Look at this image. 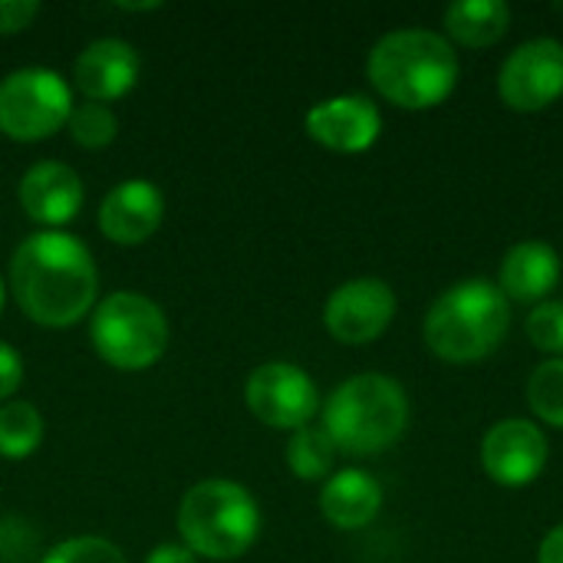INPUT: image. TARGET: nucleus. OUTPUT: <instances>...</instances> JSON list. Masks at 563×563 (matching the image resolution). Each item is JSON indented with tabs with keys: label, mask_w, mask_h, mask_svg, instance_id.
Instances as JSON below:
<instances>
[{
	"label": "nucleus",
	"mask_w": 563,
	"mask_h": 563,
	"mask_svg": "<svg viewBox=\"0 0 563 563\" xmlns=\"http://www.w3.org/2000/svg\"><path fill=\"white\" fill-rule=\"evenodd\" d=\"M10 290L33 323L66 330L96 303V261L79 238L36 231L10 257Z\"/></svg>",
	"instance_id": "f257e3e1"
},
{
	"label": "nucleus",
	"mask_w": 563,
	"mask_h": 563,
	"mask_svg": "<svg viewBox=\"0 0 563 563\" xmlns=\"http://www.w3.org/2000/svg\"><path fill=\"white\" fill-rule=\"evenodd\" d=\"M459 53L449 36L422 26L386 33L366 59L373 89L399 109H432L455 92Z\"/></svg>",
	"instance_id": "f03ea898"
},
{
	"label": "nucleus",
	"mask_w": 563,
	"mask_h": 563,
	"mask_svg": "<svg viewBox=\"0 0 563 563\" xmlns=\"http://www.w3.org/2000/svg\"><path fill=\"white\" fill-rule=\"evenodd\" d=\"M511 330V303L492 280L449 287L426 313V346L445 363H478L492 356Z\"/></svg>",
	"instance_id": "7ed1b4c3"
},
{
	"label": "nucleus",
	"mask_w": 563,
	"mask_h": 563,
	"mask_svg": "<svg viewBox=\"0 0 563 563\" xmlns=\"http://www.w3.org/2000/svg\"><path fill=\"white\" fill-rule=\"evenodd\" d=\"M409 429V396L383 373H363L340 383L323 406V432L336 452L376 455L393 449Z\"/></svg>",
	"instance_id": "20e7f679"
},
{
	"label": "nucleus",
	"mask_w": 563,
	"mask_h": 563,
	"mask_svg": "<svg viewBox=\"0 0 563 563\" xmlns=\"http://www.w3.org/2000/svg\"><path fill=\"white\" fill-rule=\"evenodd\" d=\"M261 531V508L254 495L228 478L195 485L178 505V534L195 558L234 561Z\"/></svg>",
	"instance_id": "39448f33"
},
{
	"label": "nucleus",
	"mask_w": 563,
	"mask_h": 563,
	"mask_svg": "<svg viewBox=\"0 0 563 563\" xmlns=\"http://www.w3.org/2000/svg\"><path fill=\"white\" fill-rule=\"evenodd\" d=\"M89 340L112 369L139 373L155 366L168 346V320L165 310L135 290L109 294L89 323Z\"/></svg>",
	"instance_id": "423d86ee"
},
{
	"label": "nucleus",
	"mask_w": 563,
	"mask_h": 563,
	"mask_svg": "<svg viewBox=\"0 0 563 563\" xmlns=\"http://www.w3.org/2000/svg\"><path fill=\"white\" fill-rule=\"evenodd\" d=\"M73 89L43 66L13 69L0 79V132L13 142H40L69 122Z\"/></svg>",
	"instance_id": "0eeeda50"
},
{
	"label": "nucleus",
	"mask_w": 563,
	"mask_h": 563,
	"mask_svg": "<svg viewBox=\"0 0 563 563\" xmlns=\"http://www.w3.org/2000/svg\"><path fill=\"white\" fill-rule=\"evenodd\" d=\"M247 409L271 429H307L320 409L317 383L294 363H264L244 386Z\"/></svg>",
	"instance_id": "6e6552de"
},
{
	"label": "nucleus",
	"mask_w": 563,
	"mask_h": 563,
	"mask_svg": "<svg viewBox=\"0 0 563 563\" xmlns=\"http://www.w3.org/2000/svg\"><path fill=\"white\" fill-rule=\"evenodd\" d=\"M498 96L515 112H541L563 96V43L534 36L501 63Z\"/></svg>",
	"instance_id": "1a4fd4ad"
},
{
	"label": "nucleus",
	"mask_w": 563,
	"mask_h": 563,
	"mask_svg": "<svg viewBox=\"0 0 563 563\" xmlns=\"http://www.w3.org/2000/svg\"><path fill=\"white\" fill-rule=\"evenodd\" d=\"M396 317V294L379 277H356L340 284L323 307V323L336 343L366 346L379 340Z\"/></svg>",
	"instance_id": "9d476101"
},
{
	"label": "nucleus",
	"mask_w": 563,
	"mask_h": 563,
	"mask_svg": "<svg viewBox=\"0 0 563 563\" xmlns=\"http://www.w3.org/2000/svg\"><path fill=\"white\" fill-rule=\"evenodd\" d=\"M548 465V435L531 419H501L482 439V468L505 488L531 485Z\"/></svg>",
	"instance_id": "9b49d317"
},
{
	"label": "nucleus",
	"mask_w": 563,
	"mask_h": 563,
	"mask_svg": "<svg viewBox=\"0 0 563 563\" xmlns=\"http://www.w3.org/2000/svg\"><path fill=\"white\" fill-rule=\"evenodd\" d=\"M307 135L340 155H356L366 152L369 145H376L379 132H383V115L379 106L369 96H333L317 102L307 119Z\"/></svg>",
	"instance_id": "f8f14e48"
},
{
	"label": "nucleus",
	"mask_w": 563,
	"mask_h": 563,
	"mask_svg": "<svg viewBox=\"0 0 563 563\" xmlns=\"http://www.w3.org/2000/svg\"><path fill=\"white\" fill-rule=\"evenodd\" d=\"M165 218V195L148 178L119 181L99 205V231L122 247L148 241Z\"/></svg>",
	"instance_id": "ddd939ff"
},
{
	"label": "nucleus",
	"mask_w": 563,
	"mask_h": 563,
	"mask_svg": "<svg viewBox=\"0 0 563 563\" xmlns=\"http://www.w3.org/2000/svg\"><path fill=\"white\" fill-rule=\"evenodd\" d=\"M16 198L30 221L56 231L59 224H69L82 208V178L63 162H36L20 178Z\"/></svg>",
	"instance_id": "4468645a"
},
{
	"label": "nucleus",
	"mask_w": 563,
	"mask_h": 563,
	"mask_svg": "<svg viewBox=\"0 0 563 563\" xmlns=\"http://www.w3.org/2000/svg\"><path fill=\"white\" fill-rule=\"evenodd\" d=\"M139 79V53L115 36L92 40L73 63V82L86 102H112Z\"/></svg>",
	"instance_id": "2eb2a0df"
},
{
	"label": "nucleus",
	"mask_w": 563,
	"mask_h": 563,
	"mask_svg": "<svg viewBox=\"0 0 563 563\" xmlns=\"http://www.w3.org/2000/svg\"><path fill=\"white\" fill-rule=\"evenodd\" d=\"M561 284V257L544 241H521L508 247L498 274V290L508 303H541Z\"/></svg>",
	"instance_id": "dca6fc26"
},
{
	"label": "nucleus",
	"mask_w": 563,
	"mask_h": 563,
	"mask_svg": "<svg viewBox=\"0 0 563 563\" xmlns=\"http://www.w3.org/2000/svg\"><path fill=\"white\" fill-rule=\"evenodd\" d=\"M383 508L379 482L363 468H343L320 488V511L340 531H360L376 521Z\"/></svg>",
	"instance_id": "f3484780"
},
{
	"label": "nucleus",
	"mask_w": 563,
	"mask_h": 563,
	"mask_svg": "<svg viewBox=\"0 0 563 563\" xmlns=\"http://www.w3.org/2000/svg\"><path fill=\"white\" fill-rule=\"evenodd\" d=\"M511 26V7L505 0H455L445 10V36L452 46L485 49L495 46Z\"/></svg>",
	"instance_id": "a211bd4d"
},
{
	"label": "nucleus",
	"mask_w": 563,
	"mask_h": 563,
	"mask_svg": "<svg viewBox=\"0 0 563 563\" xmlns=\"http://www.w3.org/2000/svg\"><path fill=\"white\" fill-rule=\"evenodd\" d=\"M43 442V416L36 406L13 399L0 406V459H30Z\"/></svg>",
	"instance_id": "6ab92c4d"
},
{
	"label": "nucleus",
	"mask_w": 563,
	"mask_h": 563,
	"mask_svg": "<svg viewBox=\"0 0 563 563\" xmlns=\"http://www.w3.org/2000/svg\"><path fill=\"white\" fill-rule=\"evenodd\" d=\"M333 462H336V445L323 432V426L320 429L307 426V429H297L290 435V442H287V465H290V472L297 478L323 482V478H330Z\"/></svg>",
	"instance_id": "aec40b11"
},
{
	"label": "nucleus",
	"mask_w": 563,
	"mask_h": 563,
	"mask_svg": "<svg viewBox=\"0 0 563 563\" xmlns=\"http://www.w3.org/2000/svg\"><path fill=\"white\" fill-rule=\"evenodd\" d=\"M528 406L541 422L563 429V356L541 363L531 373V379H528Z\"/></svg>",
	"instance_id": "412c9836"
},
{
	"label": "nucleus",
	"mask_w": 563,
	"mask_h": 563,
	"mask_svg": "<svg viewBox=\"0 0 563 563\" xmlns=\"http://www.w3.org/2000/svg\"><path fill=\"white\" fill-rule=\"evenodd\" d=\"M66 129H69L76 145H82V148H106L115 139V132H119V119L102 102H82V106H73Z\"/></svg>",
	"instance_id": "4be33fe9"
},
{
	"label": "nucleus",
	"mask_w": 563,
	"mask_h": 563,
	"mask_svg": "<svg viewBox=\"0 0 563 563\" xmlns=\"http://www.w3.org/2000/svg\"><path fill=\"white\" fill-rule=\"evenodd\" d=\"M528 340L551 356H563V300H541L525 320Z\"/></svg>",
	"instance_id": "5701e85b"
},
{
	"label": "nucleus",
	"mask_w": 563,
	"mask_h": 563,
	"mask_svg": "<svg viewBox=\"0 0 563 563\" xmlns=\"http://www.w3.org/2000/svg\"><path fill=\"white\" fill-rule=\"evenodd\" d=\"M40 563H129V561H125V554H122L112 541L86 534V538H69V541L56 544V548H53V551H49V554H46Z\"/></svg>",
	"instance_id": "b1692460"
},
{
	"label": "nucleus",
	"mask_w": 563,
	"mask_h": 563,
	"mask_svg": "<svg viewBox=\"0 0 563 563\" xmlns=\"http://www.w3.org/2000/svg\"><path fill=\"white\" fill-rule=\"evenodd\" d=\"M40 13L36 0H0V33H20L33 23V16Z\"/></svg>",
	"instance_id": "393cba45"
},
{
	"label": "nucleus",
	"mask_w": 563,
	"mask_h": 563,
	"mask_svg": "<svg viewBox=\"0 0 563 563\" xmlns=\"http://www.w3.org/2000/svg\"><path fill=\"white\" fill-rule=\"evenodd\" d=\"M23 383V360L13 346L0 343V406L20 389Z\"/></svg>",
	"instance_id": "a878e982"
},
{
	"label": "nucleus",
	"mask_w": 563,
	"mask_h": 563,
	"mask_svg": "<svg viewBox=\"0 0 563 563\" xmlns=\"http://www.w3.org/2000/svg\"><path fill=\"white\" fill-rule=\"evenodd\" d=\"M145 563H198V558L185 544H158L148 551Z\"/></svg>",
	"instance_id": "bb28decb"
},
{
	"label": "nucleus",
	"mask_w": 563,
	"mask_h": 563,
	"mask_svg": "<svg viewBox=\"0 0 563 563\" xmlns=\"http://www.w3.org/2000/svg\"><path fill=\"white\" fill-rule=\"evenodd\" d=\"M538 563H563V525L551 528L538 548Z\"/></svg>",
	"instance_id": "cd10ccee"
},
{
	"label": "nucleus",
	"mask_w": 563,
	"mask_h": 563,
	"mask_svg": "<svg viewBox=\"0 0 563 563\" xmlns=\"http://www.w3.org/2000/svg\"><path fill=\"white\" fill-rule=\"evenodd\" d=\"M3 297H7V287H3V277H0V310H3Z\"/></svg>",
	"instance_id": "c85d7f7f"
}]
</instances>
